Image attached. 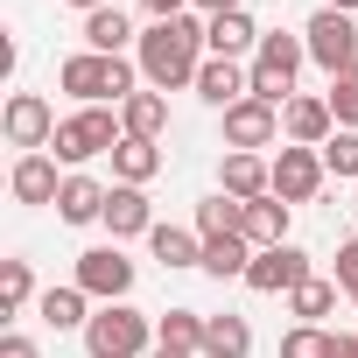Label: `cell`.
Segmentation results:
<instances>
[{
	"instance_id": "cell-1",
	"label": "cell",
	"mask_w": 358,
	"mask_h": 358,
	"mask_svg": "<svg viewBox=\"0 0 358 358\" xmlns=\"http://www.w3.org/2000/svg\"><path fill=\"white\" fill-rule=\"evenodd\" d=\"M204 57H211V43H204V22H197V15H169V22L141 29V43H134V64H141V85H148V92H183V85H197Z\"/></svg>"
},
{
	"instance_id": "cell-2",
	"label": "cell",
	"mask_w": 358,
	"mask_h": 358,
	"mask_svg": "<svg viewBox=\"0 0 358 358\" xmlns=\"http://www.w3.org/2000/svg\"><path fill=\"white\" fill-rule=\"evenodd\" d=\"M57 85L78 99V106H127L134 92H141V64L134 57H99V50H78V57H64L57 64Z\"/></svg>"
},
{
	"instance_id": "cell-3",
	"label": "cell",
	"mask_w": 358,
	"mask_h": 358,
	"mask_svg": "<svg viewBox=\"0 0 358 358\" xmlns=\"http://www.w3.org/2000/svg\"><path fill=\"white\" fill-rule=\"evenodd\" d=\"M302 64H309V43H302V36H288V29H267V36H260V50H253V64H246L253 99L288 106V99H295V71H302Z\"/></svg>"
},
{
	"instance_id": "cell-4",
	"label": "cell",
	"mask_w": 358,
	"mask_h": 358,
	"mask_svg": "<svg viewBox=\"0 0 358 358\" xmlns=\"http://www.w3.org/2000/svg\"><path fill=\"white\" fill-rule=\"evenodd\" d=\"M85 351L92 358H148L155 351V316H141L134 302H106L85 323Z\"/></svg>"
},
{
	"instance_id": "cell-5",
	"label": "cell",
	"mask_w": 358,
	"mask_h": 358,
	"mask_svg": "<svg viewBox=\"0 0 358 358\" xmlns=\"http://www.w3.org/2000/svg\"><path fill=\"white\" fill-rule=\"evenodd\" d=\"M120 141H127L120 113H106V106H78V113L57 127V141H50V148H57V162H71V169H78V162H92V155H113Z\"/></svg>"
},
{
	"instance_id": "cell-6",
	"label": "cell",
	"mask_w": 358,
	"mask_h": 358,
	"mask_svg": "<svg viewBox=\"0 0 358 358\" xmlns=\"http://www.w3.org/2000/svg\"><path fill=\"white\" fill-rule=\"evenodd\" d=\"M302 43H309V64L316 71H351L358 64V22L351 15H337V8H316L309 15V29H302Z\"/></svg>"
},
{
	"instance_id": "cell-7",
	"label": "cell",
	"mask_w": 358,
	"mask_h": 358,
	"mask_svg": "<svg viewBox=\"0 0 358 358\" xmlns=\"http://www.w3.org/2000/svg\"><path fill=\"white\" fill-rule=\"evenodd\" d=\"M0 127H8V148H22V155H50V141H57V113H50V99L43 92H15L8 106H0Z\"/></svg>"
},
{
	"instance_id": "cell-8",
	"label": "cell",
	"mask_w": 358,
	"mask_h": 358,
	"mask_svg": "<svg viewBox=\"0 0 358 358\" xmlns=\"http://www.w3.org/2000/svg\"><path fill=\"white\" fill-rule=\"evenodd\" d=\"M78 288H85L92 302H127V295H134V260H127L120 246H85V253H78Z\"/></svg>"
},
{
	"instance_id": "cell-9",
	"label": "cell",
	"mask_w": 358,
	"mask_h": 358,
	"mask_svg": "<svg viewBox=\"0 0 358 358\" xmlns=\"http://www.w3.org/2000/svg\"><path fill=\"white\" fill-rule=\"evenodd\" d=\"M274 141H281V106L239 99V106L225 113V155H260V148H274Z\"/></svg>"
},
{
	"instance_id": "cell-10",
	"label": "cell",
	"mask_w": 358,
	"mask_h": 358,
	"mask_svg": "<svg viewBox=\"0 0 358 358\" xmlns=\"http://www.w3.org/2000/svg\"><path fill=\"white\" fill-rule=\"evenodd\" d=\"M309 274H316V267H309V253L288 239V246H267V253H253V267H246V288H253V295H295Z\"/></svg>"
},
{
	"instance_id": "cell-11",
	"label": "cell",
	"mask_w": 358,
	"mask_h": 358,
	"mask_svg": "<svg viewBox=\"0 0 358 358\" xmlns=\"http://www.w3.org/2000/svg\"><path fill=\"white\" fill-rule=\"evenodd\" d=\"M323 148H288L281 141V155H274V197L281 204H309L316 190H323Z\"/></svg>"
},
{
	"instance_id": "cell-12",
	"label": "cell",
	"mask_w": 358,
	"mask_h": 358,
	"mask_svg": "<svg viewBox=\"0 0 358 358\" xmlns=\"http://www.w3.org/2000/svg\"><path fill=\"white\" fill-rule=\"evenodd\" d=\"M204 106H218V113H232L239 99H253V78H246V64H232V57H204V71H197V85H190Z\"/></svg>"
},
{
	"instance_id": "cell-13",
	"label": "cell",
	"mask_w": 358,
	"mask_h": 358,
	"mask_svg": "<svg viewBox=\"0 0 358 358\" xmlns=\"http://www.w3.org/2000/svg\"><path fill=\"white\" fill-rule=\"evenodd\" d=\"M330 134H337L330 99H288V106H281V141H288V148H323Z\"/></svg>"
},
{
	"instance_id": "cell-14",
	"label": "cell",
	"mask_w": 358,
	"mask_h": 358,
	"mask_svg": "<svg viewBox=\"0 0 358 358\" xmlns=\"http://www.w3.org/2000/svg\"><path fill=\"white\" fill-rule=\"evenodd\" d=\"M106 232H113V246L120 239H141V232H155V204H148V190H134V183H113V197H106V218H99Z\"/></svg>"
},
{
	"instance_id": "cell-15",
	"label": "cell",
	"mask_w": 358,
	"mask_h": 358,
	"mask_svg": "<svg viewBox=\"0 0 358 358\" xmlns=\"http://www.w3.org/2000/svg\"><path fill=\"white\" fill-rule=\"evenodd\" d=\"M218 190L239 197V204L274 197V162H267V155H225V162H218Z\"/></svg>"
},
{
	"instance_id": "cell-16",
	"label": "cell",
	"mask_w": 358,
	"mask_h": 358,
	"mask_svg": "<svg viewBox=\"0 0 358 358\" xmlns=\"http://www.w3.org/2000/svg\"><path fill=\"white\" fill-rule=\"evenodd\" d=\"M260 36H267V29H260L246 8H232V15H211V22H204L211 57H232V64H239V57H253V50H260Z\"/></svg>"
},
{
	"instance_id": "cell-17",
	"label": "cell",
	"mask_w": 358,
	"mask_h": 358,
	"mask_svg": "<svg viewBox=\"0 0 358 358\" xmlns=\"http://www.w3.org/2000/svg\"><path fill=\"white\" fill-rule=\"evenodd\" d=\"M15 204H57L64 197V176H57V155H22L15 176H8Z\"/></svg>"
},
{
	"instance_id": "cell-18",
	"label": "cell",
	"mask_w": 358,
	"mask_h": 358,
	"mask_svg": "<svg viewBox=\"0 0 358 358\" xmlns=\"http://www.w3.org/2000/svg\"><path fill=\"white\" fill-rule=\"evenodd\" d=\"M162 176V141H141V134H127L120 148H113V183H134V190H148Z\"/></svg>"
},
{
	"instance_id": "cell-19",
	"label": "cell",
	"mask_w": 358,
	"mask_h": 358,
	"mask_svg": "<svg viewBox=\"0 0 358 358\" xmlns=\"http://www.w3.org/2000/svg\"><path fill=\"white\" fill-rule=\"evenodd\" d=\"M106 183H99V176H64V197H57V218L64 225H99L106 218Z\"/></svg>"
},
{
	"instance_id": "cell-20",
	"label": "cell",
	"mask_w": 358,
	"mask_h": 358,
	"mask_svg": "<svg viewBox=\"0 0 358 358\" xmlns=\"http://www.w3.org/2000/svg\"><path fill=\"white\" fill-rule=\"evenodd\" d=\"M288 211H295V204H281V197H253V204H246V232H239V239H246L253 253L288 246Z\"/></svg>"
},
{
	"instance_id": "cell-21",
	"label": "cell",
	"mask_w": 358,
	"mask_h": 358,
	"mask_svg": "<svg viewBox=\"0 0 358 358\" xmlns=\"http://www.w3.org/2000/svg\"><path fill=\"white\" fill-rule=\"evenodd\" d=\"M36 316H43L50 330H85V323H92V295H85L78 281H71V288H43Z\"/></svg>"
},
{
	"instance_id": "cell-22",
	"label": "cell",
	"mask_w": 358,
	"mask_h": 358,
	"mask_svg": "<svg viewBox=\"0 0 358 358\" xmlns=\"http://www.w3.org/2000/svg\"><path fill=\"white\" fill-rule=\"evenodd\" d=\"M246 351H253V323L246 316H232V309L204 316V351L197 358H246Z\"/></svg>"
},
{
	"instance_id": "cell-23",
	"label": "cell",
	"mask_w": 358,
	"mask_h": 358,
	"mask_svg": "<svg viewBox=\"0 0 358 358\" xmlns=\"http://www.w3.org/2000/svg\"><path fill=\"white\" fill-rule=\"evenodd\" d=\"M148 246H155L162 267H204V239H197V225H155Z\"/></svg>"
},
{
	"instance_id": "cell-24",
	"label": "cell",
	"mask_w": 358,
	"mask_h": 358,
	"mask_svg": "<svg viewBox=\"0 0 358 358\" xmlns=\"http://www.w3.org/2000/svg\"><path fill=\"white\" fill-rule=\"evenodd\" d=\"M127 43H141V36H134V22H127L120 8L85 15V50H99V57H127Z\"/></svg>"
},
{
	"instance_id": "cell-25",
	"label": "cell",
	"mask_w": 358,
	"mask_h": 358,
	"mask_svg": "<svg viewBox=\"0 0 358 358\" xmlns=\"http://www.w3.org/2000/svg\"><path fill=\"white\" fill-rule=\"evenodd\" d=\"M239 232H246V204H239V197L218 190V197L197 204V239H204V246H211V239H239Z\"/></svg>"
},
{
	"instance_id": "cell-26",
	"label": "cell",
	"mask_w": 358,
	"mask_h": 358,
	"mask_svg": "<svg viewBox=\"0 0 358 358\" xmlns=\"http://www.w3.org/2000/svg\"><path fill=\"white\" fill-rule=\"evenodd\" d=\"M120 127L141 134V141H162V134H169V99H162V92H134V99L120 106Z\"/></svg>"
},
{
	"instance_id": "cell-27",
	"label": "cell",
	"mask_w": 358,
	"mask_h": 358,
	"mask_svg": "<svg viewBox=\"0 0 358 358\" xmlns=\"http://www.w3.org/2000/svg\"><path fill=\"white\" fill-rule=\"evenodd\" d=\"M155 344H169V351H204V316H197V309L155 316Z\"/></svg>"
},
{
	"instance_id": "cell-28",
	"label": "cell",
	"mask_w": 358,
	"mask_h": 358,
	"mask_svg": "<svg viewBox=\"0 0 358 358\" xmlns=\"http://www.w3.org/2000/svg\"><path fill=\"white\" fill-rule=\"evenodd\" d=\"M246 267H253V246L246 239H211L204 246V274L211 281H246Z\"/></svg>"
},
{
	"instance_id": "cell-29",
	"label": "cell",
	"mask_w": 358,
	"mask_h": 358,
	"mask_svg": "<svg viewBox=\"0 0 358 358\" xmlns=\"http://www.w3.org/2000/svg\"><path fill=\"white\" fill-rule=\"evenodd\" d=\"M288 309H295V323H323L330 309H337V281H323V274H309L295 295H288Z\"/></svg>"
},
{
	"instance_id": "cell-30",
	"label": "cell",
	"mask_w": 358,
	"mask_h": 358,
	"mask_svg": "<svg viewBox=\"0 0 358 358\" xmlns=\"http://www.w3.org/2000/svg\"><path fill=\"white\" fill-rule=\"evenodd\" d=\"M29 302H43V295H36L29 260H0V309H8V316H22Z\"/></svg>"
},
{
	"instance_id": "cell-31",
	"label": "cell",
	"mask_w": 358,
	"mask_h": 358,
	"mask_svg": "<svg viewBox=\"0 0 358 358\" xmlns=\"http://www.w3.org/2000/svg\"><path fill=\"white\" fill-rule=\"evenodd\" d=\"M323 99H330V113H337V127H351V134H358V64H351V71H337Z\"/></svg>"
},
{
	"instance_id": "cell-32",
	"label": "cell",
	"mask_w": 358,
	"mask_h": 358,
	"mask_svg": "<svg viewBox=\"0 0 358 358\" xmlns=\"http://www.w3.org/2000/svg\"><path fill=\"white\" fill-rule=\"evenodd\" d=\"M281 358H330V330L323 323H295L281 337Z\"/></svg>"
},
{
	"instance_id": "cell-33",
	"label": "cell",
	"mask_w": 358,
	"mask_h": 358,
	"mask_svg": "<svg viewBox=\"0 0 358 358\" xmlns=\"http://www.w3.org/2000/svg\"><path fill=\"white\" fill-rule=\"evenodd\" d=\"M323 169H330V176H358V134H351V127H337V134L323 141Z\"/></svg>"
},
{
	"instance_id": "cell-34",
	"label": "cell",
	"mask_w": 358,
	"mask_h": 358,
	"mask_svg": "<svg viewBox=\"0 0 358 358\" xmlns=\"http://www.w3.org/2000/svg\"><path fill=\"white\" fill-rule=\"evenodd\" d=\"M337 288L358 302V239H344V246H337Z\"/></svg>"
},
{
	"instance_id": "cell-35",
	"label": "cell",
	"mask_w": 358,
	"mask_h": 358,
	"mask_svg": "<svg viewBox=\"0 0 358 358\" xmlns=\"http://www.w3.org/2000/svg\"><path fill=\"white\" fill-rule=\"evenodd\" d=\"M0 358H36V344L22 330H0Z\"/></svg>"
},
{
	"instance_id": "cell-36",
	"label": "cell",
	"mask_w": 358,
	"mask_h": 358,
	"mask_svg": "<svg viewBox=\"0 0 358 358\" xmlns=\"http://www.w3.org/2000/svg\"><path fill=\"white\" fill-rule=\"evenodd\" d=\"M141 8H148L155 22H169V15H190V0H141Z\"/></svg>"
},
{
	"instance_id": "cell-37",
	"label": "cell",
	"mask_w": 358,
	"mask_h": 358,
	"mask_svg": "<svg viewBox=\"0 0 358 358\" xmlns=\"http://www.w3.org/2000/svg\"><path fill=\"white\" fill-rule=\"evenodd\" d=\"M330 358H358V337H344V330H337V337H330Z\"/></svg>"
},
{
	"instance_id": "cell-38",
	"label": "cell",
	"mask_w": 358,
	"mask_h": 358,
	"mask_svg": "<svg viewBox=\"0 0 358 358\" xmlns=\"http://www.w3.org/2000/svg\"><path fill=\"white\" fill-rule=\"evenodd\" d=\"M197 8H204V22H211V15H232L239 0H197Z\"/></svg>"
},
{
	"instance_id": "cell-39",
	"label": "cell",
	"mask_w": 358,
	"mask_h": 358,
	"mask_svg": "<svg viewBox=\"0 0 358 358\" xmlns=\"http://www.w3.org/2000/svg\"><path fill=\"white\" fill-rule=\"evenodd\" d=\"M71 8H78V15H99V8H113V0H71Z\"/></svg>"
},
{
	"instance_id": "cell-40",
	"label": "cell",
	"mask_w": 358,
	"mask_h": 358,
	"mask_svg": "<svg viewBox=\"0 0 358 358\" xmlns=\"http://www.w3.org/2000/svg\"><path fill=\"white\" fill-rule=\"evenodd\" d=\"M148 358H197V351H169V344H155V351H148Z\"/></svg>"
},
{
	"instance_id": "cell-41",
	"label": "cell",
	"mask_w": 358,
	"mask_h": 358,
	"mask_svg": "<svg viewBox=\"0 0 358 358\" xmlns=\"http://www.w3.org/2000/svg\"><path fill=\"white\" fill-rule=\"evenodd\" d=\"M323 8H337V15H358V0H323Z\"/></svg>"
}]
</instances>
